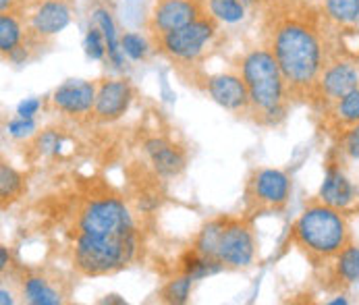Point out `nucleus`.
I'll return each instance as SVG.
<instances>
[{"label":"nucleus","instance_id":"nucleus-30","mask_svg":"<svg viewBox=\"0 0 359 305\" xmlns=\"http://www.w3.org/2000/svg\"><path fill=\"white\" fill-rule=\"evenodd\" d=\"M343 152L347 154L351 160L359 162V123L345 131V135H343Z\"/></svg>","mask_w":359,"mask_h":305},{"label":"nucleus","instance_id":"nucleus-18","mask_svg":"<svg viewBox=\"0 0 359 305\" xmlns=\"http://www.w3.org/2000/svg\"><path fill=\"white\" fill-rule=\"evenodd\" d=\"M334 278L343 285L359 283V245L349 243L334 257Z\"/></svg>","mask_w":359,"mask_h":305},{"label":"nucleus","instance_id":"nucleus-29","mask_svg":"<svg viewBox=\"0 0 359 305\" xmlns=\"http://www.w3.org/2000/svg\"><path fill=\"white\" fill-rule=\"evenodd\" d=\"M6 131H8V135L15 137V140L32 137V135L36 133V121H34V118H25V116H17V118L8 121Z\"/></svg>","mask_w":359,"mask_h":305},{"label":"nucleus","instance_id":"nucleus-23","mask_svg":"<svg viewBox=\"0 0 359 305\" xmlns=\"http://www.w3.org/2000/svg\"><path fill=\"white\" fill-rule=\"evenodd\" d=\"M19 44H21V25H19V21L13 15L2 13L0 15V50H2V54H8Z\"/></svg>","mask_w":359,"mask_h":305},{"label":"nucleus","instance_id":"nucleus-25","mask_svg":"<svg viewBox=\"0 0 359 305\" xmlns=\"http://www.w3.org/2000/svg\"><path fill=\"white\" fill-rule=\"evenodd\" d=\"M334 114L341 123H345L347 127H353L359 123V88L349 92L347 96H343L341 100H337L334 106Z\"/></svg>","mask_w":359,"mask_h":305},{"label":"nucleus","instance_id":"nucleus-5","mask_svg":"<svg viewBox=\"0 0 359 305\" xmlns=\"http://www.w3.org/2000/svg\"><path fill=\"white\" fill-rule=\"evenodd\" d=\"M79 233L86 235H112L135 231L129 208L116 198H100L88 203L79 214Z\"/></svg>","mask_w":359,"mask_h":305},{"label":"nucleus","instance_id":"nucleus-37","mask_svg":"<svg viewBox=\"0 0 359 305\" xmlns=\"http://www.w3.org/2000/svg\"><path fill=\"white\" fill-rule=\"evenodd\" d=\"M330 305H345L347 304V299L345 297H339V299H332V301H328Z\"/></svg>","mask_w":359,"mask_h":305},{"label":"nucleus","instance_id":"nucleus-3","mask_svg":"<svg viewBox=\"0 0 359 305\" xmlns=\"http://www.w3.org/2000/svg\"><path fill=\"white\" fill-rule=\"evenodd\" d=\"M137 250V235L112 233V235H86L77 233L75 264L88 276L108 274L131 262Z\"/></svg>","mask_w":359,"mask_h":305},{"label":"nucleus","instance_id":"nucleus-19","mask_svg":"<svg viewBox=\"0 0 359 305\" xmlns=\"http://www.w3.org/2000/svg\"><path fill=\"white\" fill-rule=\"evenodd\" d=\"M23 297L32 305H58L62 304L60 295L50 287V283L42 276H29L23 283Z\"/></svg>","mask_w":359,"mask_h":305},{"label":"nucleus","instance_id":"nucleus-14","mask_svg":"<svg viewBox=\"0 0 359 305\" xmlns=\"http://www.w3.org/2000/svg\"><path fill=\"white\" fill-rule=\"evenodd\" d=\"M96 94H98V88L94 83L81 81V79H71L54 90L52 102L58 110H62L67 114H86V112L94 110Z\"/></svg>","mask_w":359,"mask_h":305},{"label":"nucleus","instance_id":"nucleus-22","mask_svg":"<svg viewBox=\"0 0 359 305\" xmlns=\"http://www.w3.org/2000/svg\"><path fill=\"white\" fill-rule=\"evenodd\" d=\"M214 19L224 23H239L245 17V6L241 0H208Z\"/></svg>","mask_w":359,"mask_h":305},{"label":"nucleus","instance_id":"nucleus-38","mask_svg":"<svg viewBox=\"0 0 359 305\" xmlns=\"http://www.w3.org/2000/svg\"><path fill=\"white\" fill-rule=\"evenodd\" d=\"M243 2H252V0H243Z\"/></svg>","mask_w":359,"mask_h":305},{"label":"nucleus","instance_id":"nucleus-36","mask_svg":"<svg viewBox=\"0 0 359 305\" xmlns=\"http://www.w3.org/2000/svg\"><path fill=\"white\" fill-rule=\"evenodd\" d=\"M11 2H13V0H0V8H2V13H6V8L11 6Z\"/></svg>","mask_w":359,"mask_h":305},{"label":"nucleus","instance_id":"nucleus-11","mask_svg":"<svg viewBox=\"0 0 359 305\" xmlns=\"http://www.w3.org/2000/svg\"><path fill=\"white\" fill-rule=\"evenodd\" d=\"M318 198H320V202L328 203L330 208H337V210H341V212L347 210L351 203L355 202V198H358L355 185H353L351 179L345 175L341 162L328 160Z\"/></svg>","mask_w":359,"mask_h":305},{"label":"nucleus","instance_id":"nucleus-20","mask_svg":"<svg viewBox=\"0 0 359 305\" xmlns=\"http://www.w3.org/2000/svg\"><path fill=\"white\" fill-rule=\"evenodd\" d=\"M326 17L343 27H351L359 21V0H324Z\"/></svg>","mask_w":359,"mask_h":305},{"label":"nucleus","instance_id":"nucleus-27","mask_svg":"<svg viewBox=\"0 0 359 305\" xmlns=\"http://www.w3.org/2000/svg\"><path fill=\"white\" fill-rule=\"evenodd\" d=\"M83 50H86V56L92 58V60H102L104 56L108 54V52H106V40H104L102 29H100L96 23L90 25V29H88V34H86Z\"/></svg>","mask_w":359,"mask_h":305},{"label":"nucleus","instance_id":"nucleus-12","mask_svg":"<svg viewBox=\"0 0 359 305\" xmlns=\"http://www.w3.org/2000/svg\"><path fill=\"white\" fill-rule=\"evenodd\" d=\"M133 102V88L125 79H114V81H104L98 88L96 104H94V114L104 121H116L121 118Z\"/></svg>","mask_w":359,"mask_h":305},{"label":"nucleus","instance_id":"nucleus-4","mask_svg":"<svg viewBox=\"0 0 359 305\" xmlns=\"http://www.w3.org/2000/svg\"><path fill=\"white\" fill-rule=\"evenodd\" d=\"M241 71H243V81L250 90L252 104L259 110L262 116L274 108L285 106L287 81L272 50H264V48L252 50L243 58Z\"/></svg>","mask_w":359,"mask_h":305},{"label":"nucleus","instance_id":"nucleus-9","mask_svg":"<svg viewBox=\"0 0 359 305\" xmlns=\"http://www.w3.org/2000/svg\"><path fill=\"white\" fill-rule=\"evenodd\" d=\"M202 17L200 0H158L152 11V34H168Z\"/></svg>","mask_w":359,"mask_h":305},{"label":"nucleus","instance_id":"nucleus-24","mask_svg":"<svg viewBox=\"0 0 359 305\" xmlns=\"http://www.w3.org/2000/svg\"><path fill=\"white\" fill-rule=\"evenodd\" d=\"M191 283H194V278H191L189 274H185V272H183V276L172 278V280L164 287V291H162L164 301L175 305L187 304L189 293H191Z\"/></svg>","mask_w":359,"mask_h":305},{"label":"nucleus","instance_id":"nucleus-35","mask_svg":"<svg viewBox=\"0 0 359 305\" xmlns=\"http://www.w3.org/2000/svg\"><path fill=\"white\" fill-rule=\"evenodd\" d=\"M0 297H2V299H0V304L2 305L13 304V297H11V293H8L6 289H2V291H0Z\"/></svg>","mask_w":359,"mask_h":305},{"label":"nucleus","instance_id":"nucleus-13","mask_svg":"<svg viewBox=\"0 0 359 305\" xmlns=\"http://www.w3.org/2000/svg\"><path fill=\"white\" fill-rule=\"evenodd\" d=\"M205 90L212 100L226 110H243L248 104H252L243 77H237L233 73L212 75L205 83Z\"/></svg>","mask_w":359,"mask_h":305},{"label":"nucleus","instance_id":"nucleus-2","mask_svg":"<svg viewBox=\"0 0 359 305\" xmlns=\"http://www.w3.org/2000/svg\"><path fill=\"white\" fill-rule=\"evenodd\" d=\"M293 239L306 254L320 262L341 254L351 243V231L345 214L328 203H311L293 226Z\"/></svg>","mask_w":359,"mask_h":305},{"label":"nucleus","instance_id":"nucleus-33","mask_svg":"<svg viewBox=\"0 0 359 305\" xmlns=\"http://www.w3.org/2000/svg\"><path fill=\"white\" fill-rule=\"evenodd\" d=\"M8 56V60L11 62H15V65H23L25 60H27V48L23 46V44H19L17 48H13V50L6 54Z\"/></svg>","mask_w":359,"mask_h":305},{"label":"nucleus","instance_id":"nucleus-10","mask_svg":"<svg viewBox=\"0 0 359 305\" xmlns=\"http://www.w3.org/2000/svg\"><path fill=\"white\" fill-rule=\"evenodd\" d=\"M322 98L330 102L341 100L349 92L359 88V71L351 60H334L324 67L318 86Z\"/></svg>","mask_w":359,"mask_h":305},{"label":"nucleus","instance_id":"nucleus-17","mask_svg":"<svg viewBox=\"0 0 359 305\" xmlns=\"http://www.w3.org/2000/svg\"><path fill=\"white\" fill-rule=\"evenodd\" d=\"M92 17H94V23L102 29L104 40H106L108 58L112 60V65H114L116 69H123V67H125V52H123V46H121V42H118L116 25H114L112 15H110L106 8H96Z\"/></svg>","mask_w":359,"mask_h":305},{"label":"nucleus","instance_id":"nucleus-28","mask_svg":"<svg viewBox=\"0 0 359 305\" xmlns=\"http://www.w3.org/2000/svg\"><path fill=\"white\" fill-rule=\"evenodd\" d=\"M121 46H123L125 56L131 58V60H144L148 56V52H150V46H148L146 38L135 34V32H127L121 38Z\"/></svg>","mask_w":359,"mask_h":305},{"label":"nucleus","instance_id":"nucleus-6","mask_svg":"<svg viewBox=\"0 0 359 305\" xmlns=\"http://www.w3.org/2000/svg\"><path fill=\"white\" fill-rule=\"evenodd\" d=\"M214 36H216L214 17L202 15L200 19H196L179 29L162 34L160 48L175 60L189 62V60H196L204 52L205 44H210Z\"/></svg>","mask_w":359,"mask_h":305},{"label":"nucleus","instance_id":"nucleus-31","mask_svg":"<svg viewBox=\"0 0 359 305\" xmlns=\"http://www.w3.org/2000/svg\"><path fill=\"white\" fill-rule=\"evenodd\" d=\"M38 148L42 154H58L60 150V135L56 131H46L38 140Z\"/></svg>","mask_w":359,"mask_h":305},{"label":"nucleus","instance_id":"nucleus-1","mask_svg":"<svg viewBox=\"0 0 359 305\" xmlns=\"http://www.w3.org/2000/svg\"><path fill=\"white\" fill-rule=\"evenodd\" d=\"M272 54L280 65L287 88L295 92L313 90L326 67L320 32L304 17H289L274 27Z\"/></svg>","mask_w":359,"mask_h":305},{"label":"nucleus","instance_id":"nucleus-21","mask_svg":"<svg viewBox=\"0 0 359 305\" xmlns=\"http://www.w3.org/2000/svg\"><path fill=\"white\" fill-rule=\"evenodd\" d=\"M183 264H185V266H183V272L189 274L194 280L205 278V276H210V274H216L218 270L224 268L218 259H212V257H208V255L198 254L196 250H194L191 254H187Z\"/></svg>","mask_w":359,"mask_h":305},{"label":"nucleus","instance_id":"nucleus-34","mask_svg":"<svg viewBox=\"0 0 359 305\" xmlns=\"http://www.w3.org/2000/svg\"><path fill=\"white\" fill-rule=\"evenodd\" d=\"M8 266V252H6V248L2 245L0 248V270H4Z\"/></svg>","mask_w":359,"mask_h":305},{"label":"nucleus","instance_id":"nucleus-32","mask_svg":"<svg viewBox=\"0 0 359 305\" xmlns=\"http://www.w3.org/2000/svg\"><path fill=\"white\" fill-rule=\"evenodd\" d=\"M42 108V102L38 98H25L17 104V116H25V118H34V114H38V110Z\"/></svg>","mask_w":359,"mask_h":305},{"label":"nucleus","instance_id":"nucleus-16","mask_svg":"<svg viewBox=\"0 0 359 305\" xmlns=\"http://www.w3.org/2000/svg\"><path fill=\"white\" fill-rule=\"evenodd\" d=\"M71 23V11L60 0H48L32 17V29L38 36H54Z\"/></svg>","mask_w":359,"mask_h":305},{"label":"nucleus","instance_id":"nucleus-7","mask_svg":"<svg viewBox=\"0 0 359 305\" xmlns=\"http://www.w3.org/2000/svg\"><path fill=\"white\" fill-rule=\"evenodd\" d=\"M254 257H256V241L250 226L241 220L224 218L218 248H216V259L229 268H245L254 262Z\"/></svg>","mask_w":359,"mask_h":305},{"label":"nucleus","instance_id":"nucleus-26","mask_svg":"<svg viewBox=\"0 0 359 305\" xmlns=\"http://www.w3.org/2000/svg\"><path fill=\"white\" fill-rule=\"evenodd\" d=\"M21 187H23L21 175L13 166L2 162V166H0V196H2V202L13 200L21 191Z\"/></svg>","mask_w":359,"mask_h":305},{"label":"nucleus","instance_id":"nucleus-15","mask_svg":"<svg viewBox=\"0 0 359 305\" xmlns=\"http://www.w3.org/2000/svg\"><path fill=\"white\" fill-rule=\"evenodd\" d=\"M144 150L146 156L150 160V164L154 166V170L160 177H177L183 172L185 168V154L179 146L170 144L168 140H162V137H152L144 144Z\"/></svg>","mask_w":359,"mask_h":305},{"label":"nucleus","instance_id":"nucleus-8","mask_svg":"<svg viewBox=\"0 0 359 305\" xmlns=\"http://www.w3.org/2000/svg\"><path fill=\"white\" fill-rule=\"evenodd\" d=\"M250 198L259 208H283L291 198V179L278 168H262L250 181Z\"/></svg>","mask_w":359,"mask_h":305}]
</instances>
